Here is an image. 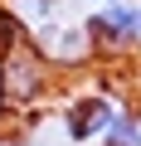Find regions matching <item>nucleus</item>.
Masks as SVG:
<instances>
[{"label":"nucleus","instance_id":"obj_2","mask_svg":"<svg viewBox=\"0 0 141 146\" xmlns=\"http://www.w3.org/2000/svg\"><path fill=\"white\" fill-rule=\"evenodd\" d=\"M83 25H88V34H93L97 49H107V54H141V0L102 5Z\"/></svg>","mask_w":141,"mask_h":146},{"label":"nucleus","instance_id":"obj_5","mask_svg":"<svg viewBox=\"0 0 141 146\" xmlns=\"http://www.w3.org/2000/svg\"><path fill=\"white\" fill-rule=\"evenodd\" d=\"M0 5L10 10L15 29H24V34H34V29H44L49 20H58V0H0Z\"/></svg>","mask_w":141,"mask_h":146},{"label":"nucleus","instance_id":"obj_1","mask_svg":"<svg viewBox=\"0 0 141 146\" xmlns=\"http://www.w3.org/2000/svg\"><path fill=\"white\" fill-rule=\"evenodd\" d=\"M54 88V68L34 54V44H10L0 54V107L10 112H29L44 93Z\"/></svg>","mask_w":141,"mask_h":146},{"label":"nucleus","instance_id":"obj_3","mask_svg":"<svg viewBox=\"0 0 141 146\" xmlns=\"http://www.w3.org/2000/svg\"><path fill=\"white\" fill-rule=\"evenodd\" d=\"M29 44H34V54H39L49 68H73V63H88V58L97 54V44H93V34H88L83 20H78V25L49 20L44 29L29 34Z\"/></svg>","mask_w":141,"mask_h":146},{"label":"nucleus","instance_id":"obj_6","mask_svg":"<svg viewBox=\"0 0 141 146\" xmlns=\"http://www.w3.org/2000/svg\"><path fill=\"white\" fill-rule=\"evenodd\" d=\"M97 146H141V117H136V107H122Z\"/></svg>","mask_w":141,"mask_h":146},{"label":"nucleus","instance_id":"obj_4","mask_svg":"<svg viewBox=\"0 0 141 146\" xmlns=\"http://www.w3.org/2000/svg\"><path fill=\"white\" fill-rule=\"evenodd\" d=\"M126 102L122 98H107V93H83V98H73L63 107V136L73 141V146H88V141H102L107 136V127L117 122V112H122Z\"/></svg>","mask_w":141,"mask_h":146},{"label":"nucleus","instance_id":"obj_8","mask_svg":"<svg viewBox=\"0 0 141 146\" xmlns=\"http://www.w3.org/2000/svg\"><path fill=\"white\" fill-rule=\"evenodd\" d=\"M0 146H20V141H0Z\"/></svg>","mask_w":141,"mask_h":146},{"label":"nucleus","instance_id":"obj_7","mask_svg":"<svg viewBox=\"0 0 141 146\" xmlns=\"http://www.w3.org/2000/svg\"><path fill=\"white\" fill-rule=\"evenodd\" d=\"M83 5H93V10H102V5H117V0H83Z\"/></svg>","mask_w":141,"mask_h":146}]
</instances>
